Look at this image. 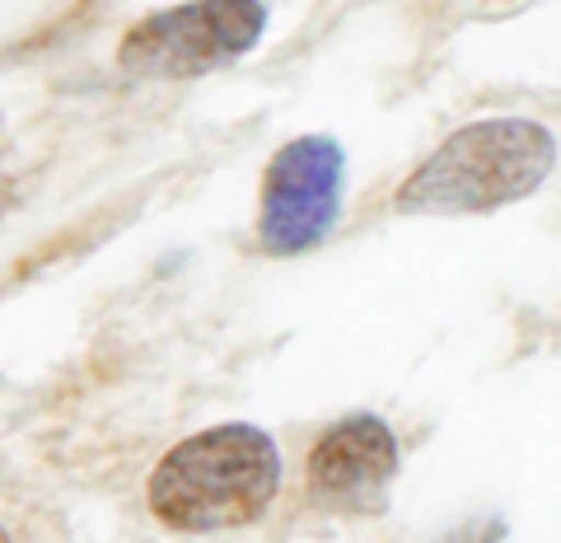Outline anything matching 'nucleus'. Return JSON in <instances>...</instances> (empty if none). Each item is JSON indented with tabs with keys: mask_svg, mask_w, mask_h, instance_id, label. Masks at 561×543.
<instances>
[{
	"mask_svg": "<svg viewBox=\"0 0 561 543\" xmlns=\"http://www.w3.org/2000/svg\"><path fill=\"white\" fill-rule=\"evenodd\" d=\"M342 183L346 155L332 136H295V142H286L262 173L257 244L272 258H295L309 253L313 244H323L342 216Z\"/></svg>",
	"mask_w": 561,
	"mask_h": 543,
	"instance_id": "20e7f679",
	"label": "nucleus"
},
{
	"mask_svg": "<svg viewBox=\"0 0 561 543\" xmlns=\"http://www.w3.org/2000/svg\"><path fill=\"white\" fill-rule=\"evenodd\" d=\"M557 142L529 117H486L459 127L398 188L402 212H496L548 179Z\"/></svg>",
	"mask_w": 561,
	"mask_h": 543,
	"instance_id": "f03ea898",
	"label": "nucleus"
},
{
	"mask_svg": "<svg viewBox=\"0 0 561 543\" xmlns=\"http://www.w3.org/2000/svg\"><path fill=\"white\" fill-rule=\"evenodd\" d=\"M262 33H267L262 0H183L122 33L117 66L140 80H197L249 57Z\"/></svg>",
	"mask_w": 561,
	"mask_h": 543,
	"instance_id": "7ed1b4c3",
	"label": "nucleus"
},
{
	"mask_svg": "<svg viewBox=\"0 0 561 543\" xmlns=\"http://www.w3.org/2000/svg\"><path fill=\"white\" fill-rule=\"evenodd\" d=\"M14 202H20V183H14V173H0V216H5Z\"/></svg>",
	"mask_w": 561,
	"mask_h": 543,
	"instance_id": "423d86ee",
	"label": "nucleus"
},
{
	"mask_svg": "<svg viewBox=\"0 0 561 543\" xmlns=\"http://www.w3.org/2000/svg\"><path fill=\"white\" fill-rule=\"evenodd\" d=\"M280 487V454L267 431L225 422L179 441L150 473V511L169 530L216 534L249 524Z\"/></svg>",
	"mask_w": 561,
	"mask_h": 543,
	"instance_id": "f257e3e1",
	"label": "nucleus"
},
{
	"mask_svg": "<svg viewBox=\"0 0 561 543\" xmlns=\"http://www.w3.org/2000/svg\"><path fill=\"white\" fill-rule=\"evenodd\" d=\"M309 487L319 497H365L379 493L398 473V441L393 431L370 412L342 417L328 427L309 450Z\"/></svg>",
	"mask_w": 561,
	"mask_h": 543,
	"instance_id": "39448f33",
	"label": "nucleus"
},
{
	"mask_svg": "<svg viewBox=\"0 0 561 543\" xmlns=\"http://www.w3.org/2000/svg\"><path fill=\"white\" fill-rule=\"evenodd\" d=\"M0 127H5V113H0Z\"/></svg>",
	"mask_w": 561,
	"mask_h": 543,
	"instance_id": "6e6552de",
	"label": "nucleus"
},
{
	"mask_svg": "<svg viewBox=\"0 0 561 543\" xmlns=\"http://www.w3.org/2000/svg\"><path fill=\"white\" fill-rule=\"evenodd\" d=\"M0 543H10V534H5V530H0Z\"/></svg>",
	"mask_w": 561,
	"mask_h": 543,
	"instance_id": "0eeeda50",
	"label": "nucleus"
}]
</instances>
